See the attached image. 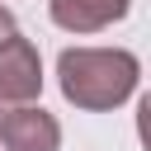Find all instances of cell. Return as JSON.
<instances>
[{"label":"cell","instance_id":"obj_1","mask_svg":"<svg viewBox=\"0 0 151 151\" xmlns=\"http://www.w3.org/2000/svg\"><path fill=\"white\" fill-rule=\"evenodd\" d=\"M142 80V61L127 47H66L57 57V85L66 104L85 113H109L132 99Z\"/></svg>","mask_w":151,"mask_h":151},{"label":"cell","instance_id":"obj_2","mask_svg":"<svg viewBox=\"0 0 151 151\" xmlns=\"http://www.w3.org/2000/svg\"><path fill=\"white\" fill-rule=\"evenodd\" d=\"M38 94H42V57L24 33H14L0 47V123L9 118V109L38 104Z\"/></svg>","mask_w":151,"mask_h":151},{"label":"cell","instance_id":"obj_3","mask_svg":"<svg viewBox=\"0 0 151 151\" xmlns=\"http://www.w3.org/2000/svg\"><path fill=\"white\" fill-rule=\"evenodd\" d=\"M0 146L5 151H57L61 146V123L42 104L9 109V118L0 123Z\"/></svg>","mask_w":151,"mask_h":151},{"label":"cell","instance_id":"obj_4","mask_svg":"<svg viewBox=\"0 0 151 151\" xmlns=\"http://www.w3.org/2000/svg\"><path fill=\"white\" fill-rule=\"evenodd\" d=\"M127 9H132V0H52L47 5L52 24L66 33H99L118 19H127Z\"/></svg>","mask_w":151,"mask_h":151},{"label":"cell","instance_id":"obj_5","mask_svg":"<svg viewBox=\"0 0 151 151\" xmlns=\"http://www.w3.org/2000/svg\"><path fill=\"white\" fill-rule=\"evenodd\" d=\"M14 33H19V28H14V14H9V9L0 5V47H5V42H9Z\"/></svg>","mask_w":151,"mask_h":151}]
</instances>
